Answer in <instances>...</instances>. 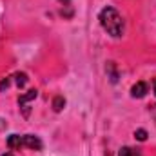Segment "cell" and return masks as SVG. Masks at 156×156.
<instances>
[{
  "mask_svg": "<svg viewBox=\"0 0 156 156\" xmlns=\"http://www.w3.org/2000/svg\"><path fill=\"white\" fill-rule=\"evenodd\" d=\"M98 20L102 24V27L115 38H120L123 35V18L115 7H104L98 15Z\"/></svg>",
  "mask_w": 156,
  "mask_h": 156,
  "instance_id": "1",
  "label": "cell"
},
{
  "mask_svg": "<svg viewBox=\"0 0 156 156\" xmlns=\"http://www.w3.org/2000/svg\"><path fill=\"white\" fill-rule=\"evenodd\" d=\"M37 96H38V91H37V89H31V91H27L26 94H22V96L18 98V105H20V109L24 111V116H29V102L35 100Z\"/></svg>",
  "mask_w": 156,
  "mask_h": 156,
  "instance_id": "2",
  "label": "cell"
},
{
  "mask_svg": "<svg viewBox=\"0 0 156 156\" xmlns=\"http://www.w3.org/2000/svg\"><path fill=\"white\" fill-rule=\"evenodd\" d=\"M24 147L33 149V151H40L42 149V142L35 134H24Z\"/></svg>",
  "mask_w": 156,
  "mask_h": 156,
  "instance_id": "3",
  "label": "cell"
},
{
  "mask_svg": "<svg viewBox=\"0 0 156 156\" xmlns=\"http://www.w3.org/2000/svg\"><path fill=\"white\" fill-rule=\"evenodd\" d=\"M131 94H133V98H144V96L147 94V83L136 82V83L133 85V89H131Z\"/></svg>",
  "mask_w": 156,
  "mask_h": 156,
  "instance_id": "4",
  "label": "cell"
},
{
  "mask_svg": "<svg viewBox=\"0 0 156 156\" xmlns=\"http://www.w3.org/2000/svg\"><path fill=\"white\" fill-rule=\"evenodd\" d=\"M7 147L13 149V151L22 149V147H24V136H20V134H11V136L7 138Z\"/></svg>",
  "mask_w": 156,
  "mask_h": 156,
  "instance_id": "5",
  "label": "cell"
},
{
  "mask_svg": "<svg viewBox=\"0 0 156 156\" xmlns=\"http://www.w3.org/2000/svg\"><path fill=\"white\" fill-rule=\"evenodd\" d=\"M118 156H142V153L140 149H134V147H122Z\"/></svg>",
  "mask_w": 156,
  "mask_h": 156,
  "instance_id": "6",
  "label": "cell"
},
{
  "mask_svg": "<svg viewBox=\"0 0 156 156\" xmlns=\"http://www.w3.org/2000/svg\"><path fill=\"white\" fill-rule=\"evenodd\" d=\"M64 105H66L64 96H55V100H53V109L58 113V111H62V109H64Z\"/></svg>",
  "mask_w": 156,
  "mask_h": 156,
  "instance_id": "7",
  "label": "cell"
},
{
  "mask_svg": "<svg viewBox=\"0 0 156 156\" xmlns=\"http://www.w3.org/2000/svg\"><path fill=\"white\" fill-rule=\"evenodd\" d=\"M15 78H16V85H18V87H24V85H26V82H27L26 73H16Z\"/></svg>",
  "mask_w": 156,
  "mask_h": 156,
  "instance_id": "8",
  "label": "cell"
},
{
  "mask_svg": "<svg viewBox=\"0 0 156 156\" xmlns=\"http://www.w3.org/2000/svg\"><path fill=\"white\" fill-rule=\"evenodd\" d=\"M134 138L140 140V142H145V140H147V131H145V129H138V131L134 133Z\"/></svg>",
  "mask_w": 156,
  "mask_h": 156,
  "instance_id": "9",
  "label": "cell"
},
{
  "mask_svg": "<svg viewBox=\"0 0 156 156\" xmlns=\"http://www.w3.org/2000/svg\"><path fill=\"white\" fill-rule=\"evenodd\" d=\"M107 69L111 71V80H113V82H116L118 75H116V71H115V64H113V62H111V64H107Z\"/></svg>",
  "mask_w": 156,
  "mask_h": 156,
  "instance_id": "10",
  "label": "cell"
},
{
  "mask_svg": "<svg viewBox=\"0 0 156 156\" xmlns=\"http://www.w3.org/2000/svg\"><path fill=\"white\" fill-rule=\"evenodd\" d=\"M9 83H11V76L4 78V80L0 82V91H4V89H7V87H9Z\"/></svg>",
  "mask_w": 156,
  "mask_h": 156,
  "instance_id": "11",
  "label": "cell"
},
{
  "mask_svg": "<svg viewBox=\"0 0 156 156\" xmlns=\"http://www.w3.org/2000/svg\"><path fill=\"white\" fill-rule=\"evenodd\" d=\"M153 89H154V94H156V80L153 82Z\"/></svg>",
  "mask_w": 156,
  "mask_h": 156,
  "instance_id": "12",
  "label": "cell"
},
{
  "mask_svg": "<svg viewBox=\"0 0 156 156\" xmlns=\"http://www.w3.org/2000/svg\"><path fill=\"white\" fill-rule=\"evenodd\" d=\"M153 116H154V120H156V105H154V109H153Z\"/></svg>",
  "mask_w": 156,
  "mask_h": 156,
  "instance_id": "13",
  "label": "cell"
},
{
  "mask_svg": "<svg viewBox=\"0 0 156 156\" xmlns=\"http://www.w3.org/2000/svg\"><path fill=\"white\" fill-rule=\"evenodd\" d=\"M2 156H15V154H11V153H5V154H2Z\"/></svg>",
  "mask_w": 156,
  "mask_h": 156,
  "instance_id": "14",
  "label": "cell"
}]
</instances>
